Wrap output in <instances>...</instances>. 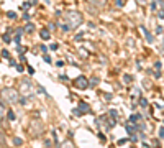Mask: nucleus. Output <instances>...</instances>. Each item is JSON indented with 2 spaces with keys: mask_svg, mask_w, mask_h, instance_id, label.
<instances>
[{
  "mask_svg": "<svg viewBox=\"0 0 164 148\" xmlns=\"http://www.w3.org/2000/svg\"><path fill=\"white\" fill-rule=\"evenodd\" d=\"M64 18H66L67 25H69L71 28H77V26L84 22V20H82V15L79 13V12H66Z\"/></svg>",
  "mask_w": 164,
  "mask_h": 148,
  "instance_id": "1",
  "label": "nucleus"
},
{
  "mask_svg": "<svg viewBox=\"0 0 164 148\" xmlns=\"http://www.w3.org/2000/svg\"><path fill=\"white\" fill-rule=\"evenodd\" d=\"M0 97H2L3 101L13 104V102L18 101V92L13 89V87H3V89L0 91Z\"/></svg>",
  "mask_w": 164,
  "mask_h": 148,
  "instance_id": "2",
  "label": "nucleus"
},
{
  "mask_svg": "<svg viewBox=\"0 0 164 148\" xmlns=\"http://www.w3.org/2000/svg\"><path fill=\"white\" fill-rule=\"evenodd\" d=\"M75 87H79V89H87L89 87V79L81 76V77L75 79Z\"/></svg>",
  "mask_w": 164,
  "mask_h": 148,
  "instance_id": "3",
  "label": "nucleus"
},
{
  "mask_svg": "<svg viewBox=\"0 0 164 148\" xmlns=\"http://www.w3.org/2000/svg\"><path fill=\"white\" fill-rule=\"evenodd\" d=\"M39 35H41L43 40H49V38H51V33H49L48 30H41V31H39Z\"/></svg>",
  "mask_w": 164,
  "mask_h": 148,
  "instance_id": "4",
  "label": "nucleus"
},
{
  "mask_svg": "<svg viewBox=\"0 0 164 148\" xmlns=\"http://www.w3.org/2000/svg\"><path fill=\"white\" fill-rule=\"evenodd\" d=\"M22 89L25 91V92H26V91H30L31 89V82L30 81H23L22 82Z\"/></svg>",
  "mask_w": 164,
  "mask_h": 148,
  "instance_id": "5",
  "label": "nucleus"
},
{
  "mask_svg": "<svg viewBox=\"0 0 164 148\" xmlns=\"http://www.w3.org/2000/svg\"><path fill=\"white\" fill-rule=\"evenodd\" d=\"M89 2L92 3V5H95V7H102V5H105V0H89Z\"/></svg>",
  "mask_w": 164,
  "mask_h": 148,
  "instance_id": "6",
  "label": "nucleus"
},
{
  "mask_svg": "<svg viewBox=\"0 0 164 148\" xmlns=\"http://www.w3.org/2000/svg\"><path fill=\"white\" fill-rule=\"evenodd\" d=\"M59 148H74V145H72V142H69V140H67V142H64Z\"/></svg>",
  "mask_w": 164,
  "mask_h": 148,
  "instance_id": "7",
  "label": "nucleus"
},
{
  "mask_svg": "<svg viewBox=\"0 0 164 148\" xmlns=\"http://www.w3.org/2000/svg\"><path fill=\"white\" fill-rule=\"evenodd\" d=\"M25 30L28 31V33H31V31L35 30V25H33V23H26V28H25Z\"/></svg>",
  "mask_w": 164,
  "mask_h": 148,
  "instance_id": "8",
  "label": "nucleus"
},
{
  "mask_svg": "<svg viewBox=\"0 0 164 148\" xmlns=\"http://www.w3.org/2000/svg\"><path fill=\"white\" fill-rule=\"evenodd\" d=\"M143 33L146 35V38H148V41H153V36H151L149 33H148V30H145V28H143Z\"/></svg>",
  "mask_w": 164,
  "mask_h": 148,
  "instance_id": "9",
  "label": "nucleus"
},
{
  "mask_svg": "<svg viewBox=\"0 0 164 148\" xmlns=\"http://www.w3.org/2000/svg\"><path fill=\"white\" fill-rule=\"evenodd\" d=\"M2 56H3V58H10V53L7 50H2Z\"/></svg>",
  "mask_w": 164,
  "mask_h": 148,
  "instance_id": "10",
  "label": "nucleus"
},
{
  "mask_svg": "<svg viewBox=\"0 0 164 148\" xmlns=\"http://www.w3.org/2000/svg\"><path fill=\"white\" fill-rule=\"evenodd\" d=\"M0 143H5V135H3V132H0Z\"/></svg>",
  "mask_w": 164,
  "mask_h": 148,
  "instance_id": "11",
  "label": "nucleus"
},
{
  "mask_svg": "<svg viewBox=\"0 0 164 148\" xmlns=\"http://www.w3.org/2000/svg\"><path fill=\"white\" fill-rule=\"evenodd\" d=\"M136 3H138L139 7H145L146 5V0H136Z\"/></svg>",
  "mask_w": 164,
  "mask_h": 148,
  "instance_id": "12",
  "label": "nucleus"
},
{
  "mask_svg": "<svg viewBox=\"0 0 164 148\" xmlns=\"http://www.w3.org/2000/svg\"><path fill=\"white\" fill-rule=\"evenodd\" d=\"M7 15H8L10 18H13V20L17 18V13H15V12H8V13H7Z\"/></svg>",
  "mask_w": 164,
  "mask_h": 148,
  "instance_id": "13",
  "label": "nucleus"
},
{
  "mask_svg": "<svg viewBox=\"0 0 164 148\" xmlns=\"http://www.w3.org/2000/svg\"><path fill=\"white\" fill-rule=\"evenodd\" d=\"M79 107L84 109V110H89V105H87V104H79Z\"/></svg>",
  "mask_w": 164,
  "mask_h": 148,
  "instance_id": "14",
  "label": "nucleus"
},
{
  "mask_svg": "<svg viewBox=\"0 0 164 148\" xmlns=\"http://www.w3.org/2000/svg\"><path fill=\"white\" fill-rule=\"evenodd\" d=\"M3 40H5L7 43H10V35H8V33H5V35H3Z\"/></svg>",
  "mask_w": 164,
  "mask_h": 148,
  "instance_id": "15",
  "label": "nucleus"
},
{
  "mask_svg": "<svg viewBox=\"0 0 164 148\" xmlns=\"http://www.w3.org/2000/svg\"><path fill=\"white\" fill-rule=\"evenodd\" d=\"M8 120H15V114H13V112H8Z\"/></svg>",
  "mask_w": 164,
  "mask_h": 148,
  "instance_id": "16",
  "label": "nucleus"
},
{
  "mask_svg": "<svg viewBox=\"0 0 164 148\" xmlns=\"http://www.w3.org/2000/svg\"><path fill=\"white\" fill-rule=\"evenodd\" d=\"M139 119V115H133V117H130V122H135V120H138Z\"/></svg>",
  "mask_w": 164,
  "mask_h": 148,
  "instance_id": "17",
  "label": "nucleus"
},
{
  "mask_svg": "<svg viewBox=\"0 0 164 148\" xmlns=\"http://www.w3.org/2000/svg\"><path fill=\"white\" fill-rule=\"evenodd\" d=\"M115 3H117V7H123V0H117Z\"/></svg>",
  "mask_w": 164,
  "mask_h": 148,
  "instance_id": "18",
  "label": "nucleus"
},
{
  "mask_svg": "<svg viewBox=\"0 0 164 148\" xmlns=\"http://www.w3.org/2000/svg\"><path fill=\"white\" fill-rule=\"evenodd\" d=\"M13 142H15V145H22V140H20V138H15Z\"/></svg>",
  "mask_w": 164,
  "mask_h": 148,
  "instance_id": "19",
  "label": "nucleus"
},
{
  "mask_svg": "<svg viewBox=\"0 0 164 148\" xmlns=\"http://www.w3.org/2000/svg\"><path fill=\"white\" fill-rule=\"evenodd\" d=\"M22 7H23V10H28V9H30V3H23Z\"/></svg>",
  "mask_w": 164,
  "mask_h": 148,
  "instance_id": "20",
  "label": "nucleus"
},
{
  "mask_svg": "<svg viewBox=\"0 0 164 148\" xmlns=\"http://www.w3.org/2000/svg\"><path fill=\"white\" fill-rule=\"evenodd\" d=\"M123 79H125V82H128V81H130L131 77H130V76H128V74H125V76H123Z\"/></svg>",
  "mask_w": 164,
  "mask_h": 148,
  "instance_id": "21",
  "label": "nucleus"
},
{
  "mask_svg": "<svg viewBox=\"0 0 164 148\" xmlns=\"http://www.w3.org/2000/svg\"><path fill=\"white\" fill-rule=\"evenodd\" d=\"M28 73H30V74H33V73H35V69H33L31 66H28Z\"/></svg>",
  "mask_w": 164,
  "mask_h": 148,
  "instance_id": "22",
  "label": "nucleus"
},
{
  "mask_svg": "<svg viewBox=\"0 0 164 148\" xmlns=\"http://www.w3.org/2000/svg\"><path fill=\"white\" fill-rule=\"evenodd\" d=\"M23 18H25V22H28V20H30V15L25 13V15H23Z\"/></svg>",
  "mask_w": 164,
  "mask_h": 148,
  "instance_id": "23",
  "label": "nucleus"
},
{
  "mask_svg": "<svg viewBox=\"0 0 164 148\" xmlns=\"http://www.w3.org/2000/svg\"><path fill=\"white\" fill-rule=\"evenodd\" d=\"M159 135H161V137L164 138V129H161V130H159Z\"/></svg>",
  "mask_w": 164,
  "mask_h": 148,
  "instance_id": "24",
  "label": "nucleus"
}]
</instances>
